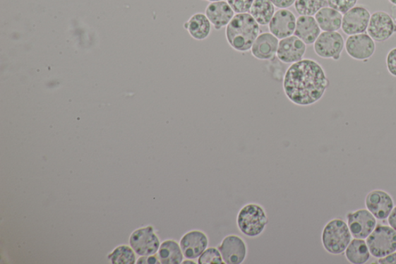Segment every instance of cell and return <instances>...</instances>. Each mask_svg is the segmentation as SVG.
<instances>
[{
  "label": "cell",
  "mask_w": 396,
  "mask_h": 264,
  "mask_svg": "<svg viewBox=\"0 0 396 264\" xmlns=\"http://www.w3.org/2000/svg\"><path fill=\"white\" fill-rule=\"evenodd\" d=\"M108 258L113 264H133L136 262L133 250L126 246L116 248Z\"/></svg>",
  "instance_id": "484cf974"
},
{
  "label": "cell",
  "mask_w": 396,
  "mask_h": 264,
  "mask_svg": "<svg viewBox=\"0 0 396 264\" xmlns=\"http://www.w3.org/2000/svg\"><path fill=\"white\" fill-rule=\"evenodd\" d=\"M329 86L326 72L313 59H302L292 64L284 78L287 97L297 106L308 107L324 96Z\"/></svg>",
  "instance_id": "6da1fadb"
},
{
  "label": "cell",
  "mask_w": 396,
  "mask_h": 264,
  "mask_svg": "<svg viewBox=\"0 0 396 264\" xmlns=\"http://www.w3.org/2000/svg\"><path fill=\"white\" fill-rule=\"evenodd\" d=\"M386 66L390 75L396 77V47L392 48L388 53L386 56Z\"/></svg>",
  "instance_id": "f546056e"
},
{
  "label": "cell",
  "mask_w": 396,
  "mask_h": 264,
  "mask_svg": "<svg viewBox=\"0 0 396 264\" xmlns=\"http://www.w3.org/2000/svg\"><path fill=\"white\" fill-rule=\"evenodd\" d=\"M347 261L353 264H364L371 258L367 243L365 239L354 238L345 251Z\"/></svg>",
  "instance_id": "7402d4cb"
},
{
  "label": "cell",
  "mask_w": 396,
  "mask_h": 264,
  "mask_svg": "<svg viewBox=\"0 0 396 264\" xmlns=\"http://www.w3.org/2000/svg\"><path fill=\"white\" fill-rule=\"evenodd\" d=\"M388 222H389L390 226L396 231V206L394 207L389 217H388Z\"/></svg>",
  "instance_id": "836d02e7"
},
{
  "label": "cell",
  "mask_w": 396,
  "mask_h": 264,
  "mask_svg": "<svg viewBox=\"0 0 396 264\" xmlns=\"http://www.w3.org/2000/svg\"><path fill=\"white\" fill-rule=\"evenodd\" d=\"M159 257H157V256L155 255H151V256H148V257H143L141 258L138 262V263H150V264H155V263H160V261H159Z\"/></svg>",
  "instance_id": "d6a6232c"
},
{
  "label": "cell",
  "mask_w": 396,
  "mask_h": 264,
  "mask_svg": "<svg viewBox=\"0 0 396 264\" xmlns=\"http://www.w3.org/2000/svg\"><path fill=\"white\" fill-rule=\"evenodd\" d=\"M391 16L395 23V28H396V6H392L391 9Z\"/></svg>",
  "instance_id": "e575fe53"
},
{
  "label": "cell",
  "mask_w": 396,
  "mask_h": 264,
  "mask_svg": "<svg viewBox=\"0 0 396 264\" xmlns=\"http://www.w3.org/2000/svg\"><path fill=\"white\" fill-rule=\"evenodd\" d=\"M344 47V39L337 31L323 32L313 44L314 52L320 58L334 61L341 59Z\"/></svg>",
  "instance_id": "8992f818"
},
{
  "label": "cell",
  "mask_w": 396,
  "mask_h": 264,
  "mask_svg": "<svg viewBox=\"0 0 396 264\" xmlns=\"http://www.w3.org/2000/svg\"><path fill=\"white\" fill-rule=\"evenodd\" d=\"M371 255L382 258L396 251V231L390 226L378 225L366 239Z\"/></svg>",
  "instance_id": "5b68a950"
},
{
  "label": "cell",
  "mask_w": 396,
  "mask_h": 264,
  "mask_svg": "<svg viewBox=\"0 0 396 264\" xmlns=\"http://www.w3.org/2000/svg\"><path fill=\"white\" fill-rule=\"evenodd\" d=\"M378 263L380 264H396V251L379 258Z\"/></svg>",
  "instance_id": "1f68e13d"
},
{
  "label": "cell",
  "mask_w": 396,
  "mask_h": 264,
  "mask_svg": "<svg viewBox=\"0 0 396 264\" xmlns=\"http://www.w3.org/2000/svg\"><path fill=\"white\" fill-rule=\"evenodd\" d=\"M296 18L292 11L280 9L275 13L270 23V33L278 39H284L294 35Z\"/></svg>",
  "instance_id": "9a60e30c"
},
{
  "label": "cell",
  "mask_w": 396,
  "mask_h": 264,
  "mask_svg": "<svg viewBox=\"0 0 396 264\" xmlns=\"http://www.w3.org/2000/svg\"><path fill=\"white\" fill-rule=\"evenodd\" d=\"M260 33V24L248 13L234 15L225 30V37L229 44L239 52L251 50Z\"/></svg>",
  "instance_id": "7a4b0ae2"
},
{
  "label": "cell",
  "mask_w": 396,
  "mask_h": 264,
  "mask_svg": "<svg viewBox=\"0 0 396 264\" xmlns=\"http://www.w3.org/2000/svg\"><path fill=\"white\" fill-rule=\"evenodd\" d=\"M183 263H195V262L193 261H189V260H185L182 262Z\"/></svg>",
  "instance_id": "74e56055"
},
{
  "label": "cell",
  "mask_w": 396,
  "mask_h": 264,
  "mask_svg": "<svg viewBox=\"0 0 396 264\" xmlns=\"http://www.w3.org/2000/svg\"><path fill=\"white\" fill-rule=\"evenodd\" d=\"M279 39L271 33H262L256 38L251 54L258 60L268 61L277 55Z\"/></svg>",
  "instance_id": "ac0fdd59"
},
{
  "label": "cell",
  "mask_w": 396,
  "mask_h": 264,
  "mask_svg": "<svg viewBox=\"0 0 396 264\" xmlns=\"http://www.w3.org/2000/svg\"><path fill=\"white\" fill-rule=\"evenodd\" d=\"M205 15L214 28L220 30L228 26L234 18V12L229 4L223 0L208 4L205 9Z\"/></svg>",
  "instance_id": "e0dca14e"
},
{
  "label": "cell",
  "mask_w": 396,
  "mask_h": 264,
  "mask_svg": "<svg viewBox=\"0 0 396 264\" xmlns=\"http://www.w3.org/2000/svg\"><path fill=\"white\" fill-rule=\"evenodd\" d=\"M224 263L220 250L214 247L205 250L198 259L199 264H222Z\"/></svg>",
  "instance_id": "4316f807"
},
{
  "label": "cell",
  "mask_w": 396,
  "mask_h": 264,
  "mask_svg": "<svg viewBox=\"0 0 396 264\" xmlns=\"http://www.w3.org/2000/svg\"><path fill=\"white\" fill-rule=\"evenodd\" d=\"M218 250L225 263L240 264L246 258V245L244 239L236 235L226 236Z\"/></svg>",
  "instance_id": "5bb4252c"
},
{
  "label": "cell",
  "mask_w": 396,
  "mask_h": 264,
  "mask_svg": "<svg viewBox=\"0 0 396 264\" xmlns=\"http://www.w3.org/2000/svg\"><path fill=\"white\" fill-rule=\"evenodd\" d=\"M206 1L213 3V2L223 1V0H206Z\"/></svg>",
  "instance_id": "d590c367"
},
{
  "label": "cell",
  "mask_w": 396,
  "mask_h": 264,
  "mask_svg": "<svg viewBox=\"0 0 396 264\" xmlns=\"http://www.w3.org/2000/svg\"><path fill=\"white\" fill-rule=\"evenodd\" d=\"M371 18V13L365 6H355L349 11L343 14L342 30L347 35L366 33Z\"/></svg>",
  "instance_id": "8fae6325"
},
{
  "label": "cell",
  "mask_w": 396,
  "mask_h": 264,
  "mask_svg": "<svg viewBox=\"0 0 396 264\" xmlns=\"http://www.w3.org/2000/svg\"><path fill=\"white\" fill-rule=\"evenodd\" d=\"M129 244L134 252L143 257L156 254L160 246V240L152 227L133 232L129 239Z\"/></svg>",
  "instance_id": "ba28073f"
},
{
  "label": "cell",
  "mask_w": 396,
  "mask_h": 264,
  "mask_svg": "<svg viewBox=\"0 0 396 264\" xmlns=\"http://www.w3.org/2000/svg\"><path fill=\"white\" fill-rule=\"evenodd\" d=\"M322 244L331 254L339 255L345 252L352 241V235L347 223L335 219L327 223L322 232Z\"/></svg>",
  "instance_id": "3957f363"
},
{
  "label": "cell",
  "mask_w": 396,
  "mask_h": 264,
  "mask_svg": "<svg viewBox=\"0 0 396 264\" xmlns=\"http://www.w3.org/2000/svg\"><path fill=\"white\" fill-rule=\"evenodd\" d=\"M242 234L248 237L260 236L268 223L263 208L257 204H248L240 210L237 219Z\"/></svg>",
  "instance_id": "277c9868"
},
{
  "label": "cell",
  "mask_w": 396,
  "mask_h": 264,
  "mask_svg": "<svg viewBox=\"0 0 396 264\" xmlns=\"http://www.w3.org/2000/svg\"><path fill=\"white\" fill-rule=\"evenodd\" d=\"M345 50L352 59L366 61L374 55L376 42L368 34L351 35L345 42Z\"/></svg>",
  "instance_id": "9c48e42d"
},
{
  "label": "cell",
  "mask_w": 396,
  "mask_h": 264,
  "mask_svg": "<svg viewBox=\"0 0 396 264\" xmlns=\"http://www.w3.org/2000/svg\"><path fill=\"white\" fill-rule=\"evenodd\" d=\"M184 28L188 34L196 41H204L212 31V23L204 13H197L191 16L190 19L184 23Z\"/></svg>",
  "instance_id": "ffe728a7"
},
{
  "label": "cell",
  "mask_w": 396,
  "mask_h": 264,
  "mask_svg": "<svg viewBox=\"0 0 396 264\" xmlns=\"http://www.w3.org/2000/svg\"><path fill=\"white\" fill-rule=\"evenodd\" d=\"M254 0H227L234 13H245L250 11Z\"/></svg>",
  "instance_id": "f1b7e54d"
},
{
  "label": "cell",
  "mask_w": 396,
  "mask_h": 264,
  "mask_svg": "<svg viewBox=\"0 0 396 264\" xmlns=\"http://www.w3.org/2000/svg\"><path fill=\"white\" fill-rule=\"evenodd\" d=\"M315 19L321 30L325 32L338 31L342 28L343 14L333 8L325 6L315 15Z\"/></svg>",
  "instance_id": "44dd1931"
},
{
  "label": "cell",
  "mask_w": 396,
  "mask_h": 264,
  "mask_svg": "<svg viewBox=\"0 0 396 264\" xmlns=\"http://www.w3.org/2000/svg\"><path fill=\"white\" fill-rule=\"evenodd\" d=\"M366 205L367 210L379 220L388 219L394 209L392 196L383 190L369 192L366 198Z\"/></svg>",
  "instance_id": "7c38bea8"
},
{
  "label": "cell",
  "mask_w": 396,
  "mask_h": 264,
  "mask_svg": "<svg viewBox=\"0 0 396 264\" xmlns=\"http://www.w3.org/2000/svg\"><path fill=\"white\" fill-rule=\"evenodd\" d=\"M347 219L353 238L366 239L377 227V219L367 209L349 212Z\"/></svg>",
  "instance_id": "30bf717a"
},
{
  "label": "cell",
  "mask_w": 396,
  "mask_h": 264,
  "mask_svg": "<svg viewBox=\"0 0 396 264\" xmlns=\"http://www.w3.org/2000/svg\"><path fill=\"white\" fill-rule=\"evenodd\" d=\"M316 19L311 16H300L296 19L294 35L306 45L313 44L321 34Z\"/></svg>",
  "instance_id": "d6986e66"
},
{
  "label": "cell",
  "mask_w": 396,
  "mask_h": 264,
  "mask_svg": "<svg viewBox=\"0 0 396 264\" xmlns=\"http://www.w3.org/2000/svg\"><path fill=\"white\" fill-rule=\"evenodd\" d=\"M359 0H327L328 6L344 14L356 6Z\"/></svg>",
  "instance_id": "83f0119b"
},
{
  "label": "cell",
  "mask_w": 396,
  "mask_h": 264,
  "mask_svg": "<svg viewBox=\"0 0 396 264\" xmlns=\"http://www.w3.org/2000/svg\"><path fill=\"white\" fill-rule=\"evenodd\" d=\"M270 1L280 9H287V8L292 6L296 0H270Z\"/></svg>",
  "instance_id": "4dcf8cb0"
},
{
  "label": "cell",
  "mask_w": 396,
  "mask_h": 264,
  "mask_svg": "<svg viewBox=\"0 0 396 264\" xmlns=\"http://www.w3.org/2000/svg\"><path fill=\"white\" fill-rule=\"evenodd\" d=\"M158 257L161 263L179 264L183 261L184 254L181 246L174 240H166L158 251Z\"/></svg>",
  "instance_id": "603a6c76"
},
{
  "label": "cell",
  "mask_w": 396,
  "mask_h": 264,
  "mask_svg": "<svg viewBox=\"0 0 396 264\" xmlns=\"http://www.w3.org/2000/svg\"><path fill=\"white\" fill-rule=\"evenodd\" d=\"M396 33L395 23L391 14L385 11H376L371 14L367 34L376 42H384Z\"/></svg>",
  "instance_id": "52a82bcc"
},
{
  "label": "cell",
  "mask_w": 396,
  "mask_h": 264,
  "mask_svg": "<svg viewBox=\"0 0 396 264\" xmlns=\"http://www.w3.org/2000/svg\"><path fill=\"white\" fill-rule=\"evenodd\" d=\"M208 244V236L199 230L188 232L182 237L180 243L184 257L189 260L199 258L206 250Z\"/></svg>",
  "instance_id": "2e32d148"
},
{
  "label": "cell",
  "mask_w": 396,
  "mask_h": 264,
  "mask_svg": "<svg viewBox=\"0 0 396 264\" xmlns=\"http://www.w3.org/2000/svg\"><path fill=\"white\" fill-rule=\"evenodd\" d=\"M328 5L327 0H296L294 7L300 16H315Z\"/></svg>",
  "instance_id": "d4e9b609"
},
{
  "label": "cell",
  "mask_w": 396,
  "mask_h": 264,
  "mask_svg": "<svg viewBox=\"0 0 396 264\" xmlns=\"http://www.w3.org/2000/svg\"><path fill=\"white\" fill-rule=\"evenodd\" d=\"M389 2L393 6H396V0H389Z\"/></svg>",
  "instance_id": "8d00e7d4"
},
{
  "label": "cell",
  "mask_w": 396,
  "mask_h": 264,
  "mask_svg": "<svg viewBox=\"0 0 396 264\" xmlns=\"http://www.w3.org/2000/svg\"><path fill=\"white\" fill-rule=\"evenodd\" d=\"M306 50V44L295 35L280 40L277 56L278 59L286 64H294L303 59Z\"/></svg>",
  "instance_id": "4fadbf2b"
},
{
  "label": "cell",
  "mask_w": 396,
  "mask_h": 264,
  "mask_svg": "<svg viewBox=\"0 0 396 264\" xmlns=\"http://www.w3.org/2000/svg\"><path fill=\"white\" fill-rule=\"evenodd\" d=\"M250 14L261 26H266L270 23L275 13V6L270 0H254Z\"/></svg>",
  "instance_id": "cb8c5ba5"
}]
</instances>
